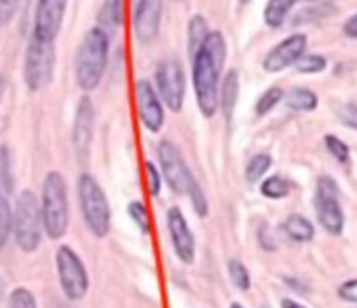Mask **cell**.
Returning a JSON list of instances; mask_svg holds the SVG:
<instances>
[{"label":"cell","instance_id":"obj_30","mask_svg":"<svg viewBox=\"0 0 357 308\" xmlns=\"http://www.w3.org/2000/svg\"><path fill=\"white\" fill-rule=\"evenodd\" d=\"M128 213L129 216H131L132 222L138 225V229L142 230L143 233H149L150 232V215L149 211H146L145 204L143 202H131V204L128 206Z\"/></svg>","mask_w":357,"mask_h":308},{"label":"cell","instance_id":"obj_24","mask_svg":"<svg viewBox=\"0 0 357 308\" xmlns=\"http://www.w3.org/2000/svg\"><path fill=\"white\" fill-rule=\"evenodd\" d=\"M291 190V185L289 181H286L281 176H271L267 180H264V183L260 185V192L264 197L271 199V201H279V199H284L286 195Z\"/></svg>","mask_w":357,"mask_h":308},{"label":"cell","instance_id":"obj_36","mask_svg":"<svg viewBox=\"0 0 357 308\" xmlns=\"http://www.w3.org/2000/svg\"><path fill=\"white\" fill-rule=\"evenodd\" d=\"M338 117H340V121L344 122L345 125H349V128L352 129H357V105L356 103L344 105V107L340 108V111H338Z\"/></svg>","mask_w":357,"mask_h":308},{"label":"cell","instance_id":"obj_5","mask_svg":"<svg viewBox=\"0 0 357 308\" xmlns=\"http://www.w3.org/2000/svg\"><path fill=\"white\" fill-rule=\"evenodd\" d=\"M44 220L42 206L37 195L30 190H23L16 201L13 215V232L16 244L24 253H33L42 240Z\"/></svg>","mask_w":357,"mask_h":308},{"label":"cell","instance_id":"obj_18","mask_svg":"<svg viewBox=\"0 0 357 308\" xmlns=\"http://www.w3.org/2000/svg\"><path fill=\"white\" fill-rule=\"evenodd\" d=\"M209 33H211V30H209L208 20L202 14H194L188 21V56H190V61L197 54L199 49L202 47Z\"/></svg>","mask_w":357,"mask_h":308},{"label":"cell","instance_id":"obj_8","mask_svg":"<svg viewBox=\"0 0 357 308\" xmlns=\"http://www.w3.org/2000/svg\"><path fill=\"white\" fill-rule=\"evenodd\" d=\"M155 87L160 101L178 114L183 108L187 80L181 63L176 58H164L155 68Z\"/></svg>","mask_w":357,"mask_h":308},{"label":"cell","instance_id":"obj_26","mask_svg":"<svg viewBox=\"0 0 357 308\" xmlns=\"http://www.w3.org/2000/svg\"><path fill=\"white\" fill-rule=\"evenodd\" d=\"M282 100H284V91H282L281 87H278V86L268 87V89L265 91L260 98H258L255 110H257L258 115H267L268 111L274 110V108L278 107Z\"/></svg>","mask_w":357,"mask_h":308},{"label":"cell","instance_id":"obj_22","mask_svg":"<svg viewBox=\"0 0 357 308\" xmlns=\"http://www.w3.org/2000/svg\"><path fill=\"white\" fill-rule=\"evenodd\" d=\"M298 0H268L264 9V20L267 26L279 28L288 17L289 10L295 7Z\"/></svg>","mask_w":357,"mask_h":308},{"label":"cell","instance_id":"obj_3","mask_svg":"<svg viewBox=\"0 0 357 308\" xmlns=\"http://www.w3.org/2000/svg\"><path fill=\"white\" fill-rule=\"evenodd\" d=\"M40 206L47 237L52 240L61 239L70 225V206L66 181L58 171H51L44 178Z\"/></svg>","mask_w":357,"mask_h":308},{"label":"cell","instance_id":"obj_12","mask_svg":"<svg viewBox=\"0 0 357 308\" xmlns=\"http://www.w3.org/2000/svg\"><path fill=\"white\" fill-rule=\"evenodd\" d=\"M307 42L309 38L305 33H293L274 45L264 58L265 72L279 73L289 66H295L298 59L305 54Z\"/></svg>","mask_w":357,"mask_h":308},{"label":"cell","instance_id":"obj_7","mask_svg":"<svg viewBox=\"0 0 357 308\" xmlns=\"http://www.w3.org/2000/svg\"><path fill=\"white\" fill-rule=\"evenodd\" d=\"M56 270H58L59 286L66 298L79 302L87 295L89 275L79 254L70 246H61L56 253Z\"/></svg>","mask_w":357,"mask_h":308},{"label":"cell","instance_id":"obj_6","mask_svg":"<svg viewBox=\"0 0 357 308\" xmlns=\"http://www.w3.org/2000/svg\"><path fill=\"white\" fill-rule=\"evenodd\" d=\"M56 47L54 42L38 40L31 35L24 52L23 79L30 91H40L51 84L54 77Z\"/></svg>","mask_w":357,"mask_h":308},{"label":"cell","instance_id":"obj_13","mask_svg":"<svg viewBox=\"0 0 357 308\" xmlns=\"http://www.w3.org/2000/svg\"><path fill=\"white\" fill-rule=\"evenodd\" d=\"M94 105L87 94H84L79 100L75 110V121H73V146L80 162H86L89 159L91 145H93L94 136Z\"/></svg>","mask_w":357,"mask_h":308},{"label":"cell","instance_id":"obj_33","mask_svg":"<svg viewBox=\"0 0 357 308\" xmlns=\"http://www.w3.org/2000/svg\"><path fill=\"white\" fill-rule=\"evenodd\" d=\"M0 180H2L3 187H6L7 192L13 190L14 178H13V171H10V155L7 146H2V148H0Z\"/></svg>","mask_w":357,"mask_h":308},{"label":"cell","instance_id":"obj_38","mask_svg":"<svg viewBox=\"0 0 357 308\" xmlns=\"http://www.w3.org/2000/svg\"><path fill=\"white\" fill-rule=\"evenodd\" d=\"M344 31L345 35H349V37L357 38V14H354V16L349 17V20L345 21Z\"/></svg>","mask_w":357,"mask_h":308},{"label":"cell","instance_id":"obj_32","mask_svg":"<svg viewBox=\"0 0 357 308\" xmlns=\"http://www.w3.org/2000/svg\"><path fill=\"white\" fill-rule=\"evenodd\" d=\"M324 143H326L328 152H330L331 155H333L335 159L338 160V162H347V160H349V146L345 145V143L342 141L338 136L328 134L326 138H324Z\"/></svg>","mask_w":357,"mask_h":308},{"label":"cell","instance_id":"obj_28","mask_svg":"<svg viewBox=\"0 0 357 308\" xmlns=\"http://www.w3.org/2000/svg\"><path fill=\"white\" fill-rule=\"evenodd\" d=\"M188 197H190V204L192 208H194L195 215L201 216V218H204V216H208L209 213V204H208V199H206L204 192H202L201 185L197 183V180H192L190 183V188H188Z\"/></svg>","mask_w":357,"mask_h":308},{"label":"cell","instance_id":"obj_27","mask_svg":"<svg viewBox=\"0 0 357 308\" xmlns=\"http://www.w3.org/2000/svg\"><path fill=\"white\" fill-rule=\"evenodd\" d=\"M328 66V61L324 56L321 54H303L295 65L296 72L303 73V75H314V73L324 72Z\"/></svg>","mask_w":357,"mask_h":308},{"label":"cell","instance_id":"obj_43","mask_svg":"<svg viewBox=\"0 0 357 308\" xmlns=\"http://www.w3.org/2000/svg\"><path fill=\"white\" fill-rule=\"evenodd\" d=\"M3 91V80H2V77H0V93H2Z\"/></svg>","mask_w":357,"mask_h":308},{"label":"cell","instance_id":"obj_39","mask_svg":"<svg viewBox=\"0 0 357 308\" xmlns=\"http://www.w3.org/2000/svg\"><path fill=\"white\" fill-rule=\"evenodd\" d=\"M281 308H307V307H303L302 303L295 302V300H291V298H284L281 302Z\"/></svg>","mask_w":357,"mask_h":308},{"label":"cell","instance_id":"obj_25","mask_svg":"<svg viewBox=\"0 0 357 308\" xmlns=\"http://www.w3.org/2000/svg\"><path fill=\"white\" fill-rule=\"evenodd\" d=\"M229 277L237 289H241V291H250L251 275L248 272L246 265L241 260H237V258H232L229 261Z\"/></svg>","mask_w":357,"mask_h":308},{"label":"cell","instance_id":"obj_29","mask_svg":"<svg viewBox=\"0 0 357 308\" xmlns=\"http://www.w3.org/2000/svg\"><path fill=\"white\" fill-rule=\"evenodd\" d=\"M10 232H13V211L9 208V202L0 195V249L7 242Z\"/></svg>","mask_w":357,"mask_h":308},{"label":"cell","instance_id":"obj_42","mask_svg":"<svg viewBox=\"0 0 357 308\" xmlns=\"http://www.w3.org/2000/svg\"><path fill=\"white\" fill-rule=\"evenodd\" d=\"M250 2H251V0H239L241 6H246V3H250Z\"/></svg>","mask_w":357,"mask_h":308},{"label":"cell","instance_id":"obj_40","mask_svg":"<svg viewBox=\"0 0 357 308\" xmlns=\"http://www.w3.org/2000/svg\"><path fill=\"white\" fill-rule=\"evenodd\" d=\"M142 2H143V0H131V3H132V10L138 9V7L142 6Z\"/></svg>","mask_w":357,"mask_h":308},{"label":"cell","instance_id":"obj_21","mask_svg":"<svg viewBox=\"0 0 357 308\" xmlns=\"http://www.w3.org/2000/svg\"><path fill=\"white\" fill-rule=\"evenodd\" d=\"M284 103L295 111H312L317 108V94L307 87H293L284 94Z\"/></svg>","mask_w":357,"mask_h":308},{"label":"cell","instance_id":"obj_37","mask_svg":"<svg viewBox=\"0 0 357 308\" xmlns=\"http://www.w3.org/2000/svg\"><path fill=\"white\" fill-rule=\"evenodd\" d=\"M338 296H340L344 302L357 303V279L344 282V284L338 288Z\"/></svg>","mask_w":357,"mask_h":308},{"label":"cell","instance_id":"obj_19","mask_svg":"<svg viewBox=\"0 0 357 308\" xmlns=\"http://www.w3.org/2000/svg\"><path fill=\"white\" fill-rule=\"evenodd\" d=\"M284 232L295 242H310L316 236L312 223L302 215H291L284 222Z\"/></svg>","mask_w":357,"mask_h":308},{"label":"cell","instance_id":"obj_41","mask_svg":"<svg viewBox=\"0 0 357 308\" xmlns=\"http://www.w3.org/2000/svg\"><path fill=\"white\" fill-rule=\"evenodd\" d=\"M230 308H244V307L241 305V303H232V305H230Z\"/></svg>","mask_w":357,"mask_h":308},{"label":"cell","instance_id":"obj_4","mask_svg":"<svg viewBox=\"0 0 357 308\" xmlns=\"http://www.w3.org/2000/svg\"><path fill=\"white\" fill-rule=\"evenodd\" d=\"M77 195L84 222L94 237L103 239L110 232L112 211L101 185L91 174H80L77 180Z\"/></svg>","mask_w":357,"mask_h":308},{"label":"cell","instance_id":"obj_23","mask_svg":"<svg viewBox=\"0 0 357 308\" xmlns=\"http://www.w3.org/2000/svg\"><path fill=\"white\" fill-rule=\"evenodd\" d=\"M272 166V157L267 155V153H258L253 159L248 162L246 171H244V178L250 185L258 183V181L264 178V174L271 169Z\"/></svg>","mask_w":357,"mask_h":308},{"label":"cell","instance_id":"obj_2","mask_svg":"<svg viewBox=\"0 0 357 308\" xmlns=\"http://www.w3.org/2000/svg\"><path fill=\"white\" fill-rule=\"evenodd\" d=\"M110 38L105 30L94 26L84 35L75 56V80L77 86L89 93L101 84L108 65Z\"/></svg>","mask_w":357,"mask_h":308},{"label":"cell","instance_id":"obj_17","mask_svg":"<svg viewBox=\"0 0 357 308\" xmlns=\"http://www.w3.org/2000/svg\"><path fill=\"white\" fill-rule=\"evenodd\" d=\"M237 98H239V72L229 70L220 84V108L229 121L236 110Z\"/></svg>","mask_w":357,"mask_h":308},{"label":"cell","instance_id":"obj_14","mask_svg":"<svg viewBox=\"0 0 357 308\" xmlns=\"http://www.w3.org/2000/svg\"><path fill=\"white\" fill-rule=\"evenodd\" d=\"M135 93L136 107H138V114L143 125L150 132H159L162 129L164 121H166V115H164L162 101H160L157 91L153 89V86L149 80L142 79L136 82Z\"/></svg>","mask_w":357,"mask_h":308},{"label":"cell","instance_id":"obj_34","mask_svg":"<svg viewBox=\"0 0 357 308\" xmlns=\"http://www.w3.org/2000/svg\"><path fill=\"white\" fill-rule=\"evenodd\" d=\"M145 173H146V187H149V194L152 197H157L162 188V178H160L159 169L153 166L152 162H145Z\"/></svg>","mask_w":357,"mask_h":308},{"label":"cell","instance_id":"obj_15","mask_svg":"<svg viewBox=\"0 0 357 308\" xmlns=\"http://www.w3.org/2000/svg\"><path fill=\"white\" fill-rule=\"evenodd\" d=\"M135 37L142 44H152L160 30L164 13V0H143L138 9L132 10Z\"/></svg>","mask_w":357,"mask_h":308},{"label":"cell","instance_id":"obj_20","mask_svg":"<svg viewBox=\"0 0 357 308\" xmlns=\"http://www.w3.org/2000/svg\"><path fill=\"white\" fill-rule=\"evenodd\" d=\"M122 2L124 0H103L98 13V23L101 30L115 31L122 23Z\"/></svg>","mask_w":357,"mask_h":308},{"label":"cell","instance_id":"obj_16","mask_svg":"<svg viewBox=\"0 0 357 308\" xmlns=\"http://www.w3.org/2000/svg\"><path fill=\"white\" fill-rule=\"evenodd\" d=\"M167 230H169L171 244L174 253L183 263L190 265L195 260V239L188 226L187 218L178 208H171L167 211Z\"/></svg>","mask_w":357,"mask_h":308},{"label":"cell","instance_id":"obj_1","mask_svg":"<svg viewBox=\"0 0 357 308\" xmlns=\"http://www.w3.org/2000/svg\"><path fill=\"white\" fill-rule=\"evenodd\" d=\"M227 59V40L222 31L213 30L192 59V80L201 114L211 118L220 108V79Z\"/></svg>","mask_w":357,"mask_h":308},{"label":"cell","instance_id":"obj_11","mask_svg":"<svg viewBox=\"0 0 357 308\" xmlns=\"http://www.w3.org/2000/svg\"><path fill=\"white\" fill-rule=\"evenodd\" d=\"M68 0H37L33 20V37L44 42H54L65 20Z\"/></svg>","mask_w":357,"mask_h":308},{"label":"cell","instance_id":"obj_31","mask_svg":"<svg viewBox=\"0 0 357 308\" xmlns=\"http://www.w3.org/2000/svg\"><path fill=\"white\" fill-rule=\"evenodd\" d=\"M9 308H37V302L26 288H16L9 296Z\"/></svg>","mask_w":357,"mask_h":308},{"label":"cell","instance_id":"obj_35","mask_svg":"<svg viewBox=\"0 0 357 308\" xmlns=\"http://www.w3.org/2000/svg\"><path fill=\"white\" fill-rule=\"evenodd\" d=\"M20 3L21 0H0V28L10 23Z\"/></svg>","mask_w":357,"mask_h":308},{"label":"cell","instance_id":"obj_9","mask_svg":"<svg viewBox=\"0 0 357 308\" xmlns=\"http://www.w3.org/2000/svg\"><path fill=\"white\" fill-rule=\"evenodd\" d=\"M337 181L330 176H323L317 180L316 197H314V206H316L317 220L321 226L331 236H338L344 230V211H342L340 201H338Z\"/></svg>","mask_w":357,"mask_h":308},{"label":"cell","instance_id":"obj_10","mask_svg":"<svg viewBox=\"0 0 357 308\" xmlns=\"http://www.w3.org/2000/svg\"><path fill=\"white\" fill-rule=\"evenodd\" d=\"M157 157H159L160 169H162V176L166 180L167 187L178 195L188 194L194 174L190 173L188 166L185 164L180 148L169 139H164L157 146Z\"/></svg>","mask_w":357,"mask_h":308}]
</instances>
